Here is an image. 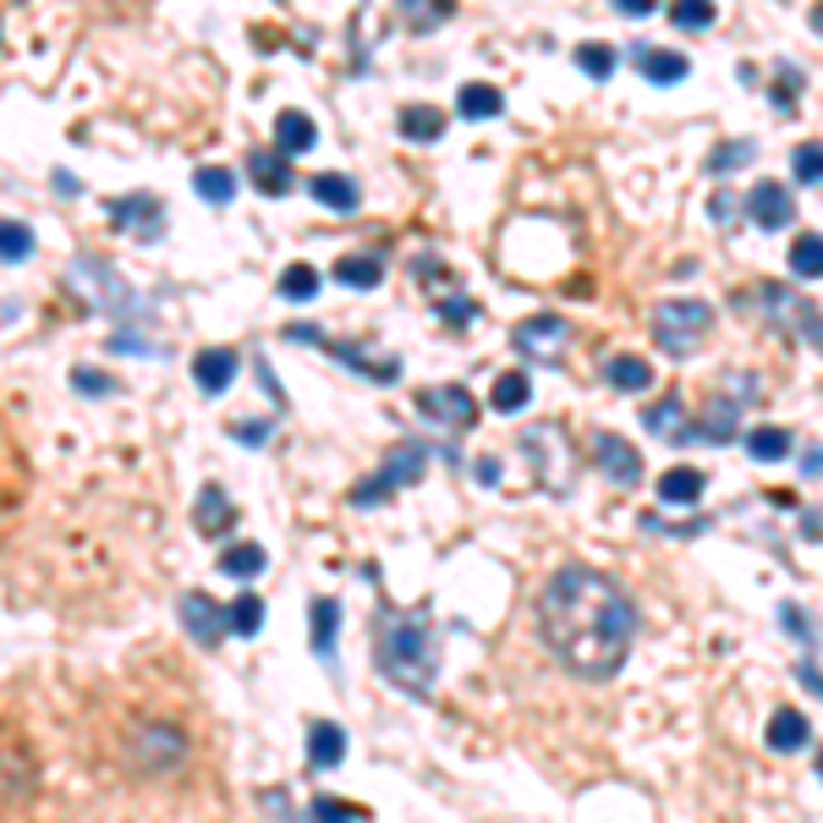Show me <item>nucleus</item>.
I'll return each mask as SVG.
<instances>
[{
  "label": "nucleus",
  "instance_id": "obj_1",
  "mask_svg": "<svg viewBox=\"0 0 823 823\" xmlns=\"http://www.w3.org/2000/svg\"><path fill=\"white\" fill-rule=\"evenodd\" d=\"M538 631L544 642L588 681H610L637 637V610L610 571L560 566L538 593Z\"/></svg>",
  "mask_w": 823,
  "mask_h": 823
},
{
  "label": "nucleus",
  "instance_id": "obj_2",
  "mask_svg": "<svg viewBox=\"0 0 823 823\" xmlns=\"http://www.w3.org/2000/svg\"><path fill=\"white\" fill-rule=\"evenodd\" d=\"M373 659L379 670L406 686L412 697H429L434 692V670H440V648L434 631L424 626V615H401V610H379V631H373Z\"/></svg>",
  "mask_w": 823,
  "mask_h": 823
},
{
  "label": "nucleus",
  "instance_id": "obj_3",
  "mask_svg": "<svg viewBox=\"0 0 823 823\" xmlns=\"http://www.w3.org/2000/svg\"><path fill=\"white\" fill-rule=\"evenodd\" d=\"M708 324H714V308H708V302H697V297L664 302V308L653 313V335H659V346H664L670 357H692V351L703 346Z\"/></svg>",
  "mask_w": 823,
  "mask_h": 823
},
{
  "label": "nucleus",
  "instance_id": "obj_4",
  "mask_svg": "<svg viewBox=\"0 0 823 823\" xmlns=\"http://www.w3.org/2000/svg\"><path fill=\"white\" fill-rule=\"evenodd\" d=\"M424 467H429V451H424V445H412V440H406V445H395V451H390V462L379 467V478H373V484H357L351 506H379V500H384V495H395L401 484H418V478H424Z\"/></svg>",
  "mask_w": 823,
  "mask_h": 823
},
{
  "label": "nucleus",
  "instance_id": "obj_5",
  "mask_svg": "<svg viewBox=\"0 0 823 823\" xmlns=\"http://www.w3.org/2000/svg\"><path fill=\"white\" fill-rule=\"evenodd\" d=\"M418 412H424L429 424L451 429V434H467L478 424V401L462 384H429V390H418Z\"/></svg>",
  "mask_w": 823,
  "mask_h": 823
},
{
  "label": "nucleus",
  "instance_id": "obj_6",
  "mask_svg": "<svg viewBox=\"0 0 823 823\" xmlns=\"http://www.w3.org/2000/svg\"><path fill=\"white\" fill-rule=\"evenodd\" d=\"M132 763H138L143 774H171V768L187 763V735H182L176 725H143V730L132 735Z\"/></svg>",
  "mask_w": 823,
  "mask_h": 823
},
{
  "label": "nucleus",
  "instance_id": "obj_7",
  "mask_svg": "<svg viewBox=\"0 0 823 823\" xmlns=\"http://www.w3.org/2000/svg\"><path fill=\"white\" fill-rule=\"evenodd\" d=\"M593 462H599V473L615 484V489H637L642 484V456H637V445H626L621 434H593Z\"/></svg>",
  "mask_w": 823,
  "mask_h": 823
},
{
  "label": "nucleus",
  "instance_id": "obj_8",
  "mask_svg": "<svg viewBox=\"0 0 823 823\" xmlns=\"http://www.w3.org/2000/svg\"><path fill=\"white\" fill-rule=\"evenodd\" d=\"M566 335H571V324L566 318H555V313H544V318H528V324H517V351H528V357H560V346H566Z\"/></svg>",
  "mask_w": 823,
  "mask_h": 823
},
{
  "label": "nucleus",
  "instance_id": "obj_9",
  "mask_svg": "<svg viewBox=\"0 0 823 823\" xmlns=\"http://www.w3.org/2000/svg\"><path fill=\"white\" fill-rule=\"evenodd\" d=\"M763 308H768L785 329H801L807 340H818V308H812V302H801L796 291H785V286H763Z\"/></svg>",
  "mask_w": 823,
  "mask_h": 823
},
{
  "label": "nucleus",
  "instance_id": "obj_10",
  "mask_svg": "<svg viewBox=\"0 0 823 823\" xmlns=\"http://www.w3.org/2000/svg\"><path fill=\"white\" fill-rule=\"evenodd\" d=\"M236 368H242V357H236L231 346H204V351L193 357V379H198V390H204V395H220V390H231Z\"/></svg>",
  "mask_w": 823,
  "mask_h": 823
},
{
  "label": "nucleus",
  "instance_id": "obj_11",
  "mask_svg": "<svg viewBox=\"0 0 823 823\" xmlns=\"http://www.w3.org/2000/svg\"><path fill=\"white\" fill-rule=\"evenodd\" d=\"M746 215H752L763 231H779V225H790L796 204H790V193H785L779 182H757V187L746 193Z\"/></svg>",
  "mask_w": 823,
  "mask_h": 823
},
{
  "label": "nucleus",
  "instance_id": "obj_12",
  "mask_svg": "<svg viewBox=\"0 0 823 823\" xmlns=\"http://www.w3.org/2000/svg\"><path fill=\"white\" fill-rule=\"evenodd\" d=\"M182 626L193 631V642L215 648V642L225 637V610H220V604H209L204 593H187V599H182Z\"/></svg>",
  "mask_w": 823,
  "mask_h": 823
},
{
  "label": "nucleus",
  "instance_id": "obj_13",
  "mask_svg": "<svg viewBox=\"0 0 823 823\" xmlns=\"http://www.w3.org/2000/svg\"><path fill=\"white\" fill-rule=\"evenodd\" d=\"M340 757H346V730L335 719H318L308 730V768H340Z\"/></svg>",
  "mask_w": 823,
  "mask_h": 823
},
{
  "label": "nucleus",
  "instance_id": "obj_14",
  "mask_svg": "<svg viewBox=\"0 0 823 823\" xmlns=\"http://www.w3.org/2000/svg\"><path fill=\"white\" fill-rule=\"evenodd\" d=\"M313 143H318V127H313L302 111H280V116H275V149H280V154H308Z\"/></svg>",
  "mask_w": 823,
  "mask_h": 823
},
{
  "label": "nucleus",
  "instance_id": "obj_15",
  "mask_svg": "<svg viewBox=\"0 0 823 823\" xmlns=\"http://www.w3.org/2000/svg\"><path fill=\"white\" fill-rule=\"evenodd\" d=\"M395 12H401V23H406L412 34H434V28L456 12V0H395Z\"/></svg>",
  "mask_w": 823,
  "mask_h": 823
},
{
  "label": "nucleus",
  "instance_id": "obj_16",
  "mask_svg": "<svg viewBox=\"0 0 823 823\" xmlns=\"http://www.w3.org/2000/svg\"><path fill=\"white\" fill-rule=\"evenodd\" d=\"M659 500H664L670 511L697 506V500H703V473H697V467H670V473L659 478Z\"/></svg>",
  "mask_w": 823,
  "mask_h": 823
},
{
  "label": "nucleus",
  "instance_id": "obj_17",
  "mask_svg": "<svg viewBox=\"0 0 823 823\" xmlns=\"http://www.w3.org/2000/svg\"><path fill=\"white\" fill-rule=\"evenodd\" d=\"M231 522H236V506L225 500V489H204L198 495V533H209V538H220V533H231Z\"/></svg>",
  "mask_w": 823,
  "mask_h": 823
},
{
  "label": "nucleus",
  "instance_id": "obj_18",
  "mask_svg": "<svg viewBox=\"0 0 823 823\" xmlns=\"http://www.w3.org/2000/svg\"><path fill=\"white\" fill-rule=\"evenodd\" d=\"M807 741H812V725H807L796 708H779V714L768 719V746H774V752H801Z\"/></svg>",
  "mask_w": 823,
  "mask_h": 823
},
{
  "label": "nucleus",
  "instance_id": "obj_19",
  "mask_svg": "<svg viewBox=\"0 0 823 823\" xmlns=\"http://www.w3.org/2000/svg\"><path fill=\"white\" fill-rule=\"evenodd\" d=\"M642 424L659 434V440H675V445H686V440H697L686 424H681V401L670 395V401H653L648 412H642Z\"/></svg>",
  "mask_w": 823,
  "mask_h": 823
},
{
  "label": "nucleus",
  "instance_id": "obj_20",
  "mask_svg": "<svg viewBox=\"0 0 823 823\" xmlns=\"http://www.w3.org/2000/svg\"><path fill=\"white\" fill-rule=\"evenodd\" d=\"M308 193H313L324 209H335V215H351V209H357V187H351L340 171H324V176H313V182H308Z\"/></svg>",
  "mask_w": 823,
  "mask_h": 823
},
{
  "label": "nucleus",
  "instance_id": "obj_21",
  "mask_svg": "<svg viewBox=\"0 0 823 823\" xmlns=\"http://www.w3.org/2000/svg\"><path fill=\"white\" fill-rule=\"evenodd\" d=\"M637 72L648 83H681L686 78V56L681 50H637Z\"/></svg>",
  "mask_w": 823,
  "mask_h": 823
},
{
  "label": "nucleus",
  "instance_id": "obj_22",
  "mask_svg": "<svg viewBox=\"0 0 823 823\" xmlns=\"http://www.w3.org/2000/svg\"><path fill=\"white\" fill-rule=\"evenodd\" d=\"M379 258L373 253H346V258H335V280L340 286H351V291H373L379 286Z\"/></svg>",
  "mask_w": 823,
  "mask_h": 823
},
{
  "label": "nucleus",
  "instance_id": "obj_23",
  "mask_svg": "<svg viewBox=\"0 0 823 823\" xmlns=\"http://www.w3.org/2000/svg\"><path fill=\"white\" fill-rule=\"evenodd\" d=\"M308 621H313V653H318V659H335V626H340V604H335V599H313Z\"/></svg>",
  "mask_w": 823,
  "mask_h": 823
},
{
  "label": "nucleus",
  "instance_id": "obj_24",
  "mask_svg": "<svg viewBox=\"0 0 823 823\" xmlns=\"http://www.w3.org/2000/svg\"><path fill=\"white\" fill-rule=\"evenodd\" d=\"M247 171H253V182H258L269 198H280V193L291 187V165H286V154H253V160H247Z\"/></svg>",
  "mask_w": 823,
  "mask_h": 823
},
{
  "label": "nucleus",
  "instance_id": "obj_25",
  "mask_svg": "<svg viewBox=\"0 0 823 823\" xmlns=\"http://www.w3.org/2000/svg\"><path fill=\"white\" fill-rule=\"evenodd\" d=\"M604 379H610L615 390H631V395H637V390L653 384V368H648L642 357H610V362H604Z\"/></svg>",
  "mask_w": 823,
  "mask_h": 823
},
{
  "label": "nucleus",
  "instance_id": "obj_26",
  "mask_svg": "<svg viewBox=\"0 0 823 823\" xmlns=\"http://www.w3.org/2000/svg\"><path fill=\"white\" fill-rule=\"evenodd\" d=\"M528 395H533V379H528L522 368H511V373L495 379V395H489V401H495V412H522Z\"/></svg>",
  "mask_w": 823,
  "mask_h": 823
},
{
  "label": "nucleus",
  "instance_id": "obj_27",
  "mask_svg": "<svg viewBox=\"0 0 823 823\" xmlns=\"http://www.w3.org/2000/svg\"><path fill=\"white\" fill-rule=\"evenodd\" d=\"M264 566H269V555H264L258 544H231V549H220V571H225V577H242V582H247V577H258Z\"/></svg>",
  "mask_w": 823,
  "mask_h": 823
},
{
  "label": "nucleus",
  "instance_id": "obj_28",
  "mask_svg": "<svg viewBox=\"0 0 823 823\" xmlns=\"http://www.w3.org/2000/svg\"><path fill=\"white\" fill-rule=\"evenodd\" d=\"M401 132L418 138V143H429V138L445 132V116H440L434 105H406V111H401Z\"/></svg>",
  "mask_w": 823,
  "mask_h": 823
},
{
  "label": "nucleus",
  "instance_id": "obj_29",
  "mask_svg": "<svg viewBox=\"0 0 823 823\" xmlns=\"http://www.w3.org/2000/svg\"><path fill=\"white\" fill-rule=\"evenodd\" d=\"M456 105H462V116H473V121H484V116H500V105H506V94H500V89H489V83H467V89L456 94Z\"/></svg>",
  "mask_w": 823,
  "mask_h": 823
},
{
  "label": "nucleus",
  "instance_id": "obj_30",
  "mask_svg": "<svg viewBox=\"0 0 823 823\" xmlns=\"http://www.w3.org/2000/svg\"><path fill=\"white\" fill-rule=\"evenodd\" d=\"M193 187H198V198H209V204H231V198H236L231 165H204V171L193 176Z\"/></svg>",
  "mask_w": 823,
  "mask_h": 823
},
{
  "label": "nucleus",
  "instance_id": "obj_31",
  "mask_svg": "<svg viewBox=\"0 0 823 823\" xmlns=\"http://www.w3.org/2000/svg\"><path fill=\"white\" fill-rule=\"evenodd\" d=\"M258 626H264V599H258V593H242V599L225 610V631H236V637H258Z\"/></svg>",
  "mask_w": 823,
  "mask_h": 823
},
{
  "label": "nucleus",
  "instance_id": "obj_32",
  "mask_svg": "<svg viewBox=\"0 0 823 823\" xmlns=\"http://www.w3.org/2000/svg\"><path fill=\"white\" fill-rule=\"evenodd\" d=\"M34 253V231L23 220H0V264H23Z\"/></svg>",
  "mask_w": 823,
  "mask_h": 823
},
{
  "label": "nucleus",
  "instance_id": "obj_33",
  "mask_svg": "<svg viewBox=\"0 0 823 823\" xmlns=\"http://www.w3.org/2000/svg\"><path fill=\"white\" fill-rule=\"evenodd\" d=\"M735 429H741V418H735V406L730 401H714L708 406V418H703V440H714V445H725V440H735Z\"/></svg>",
  "mask_w": 823,
  "mask_h": 823
},
{
  "label": "nucleus",
  "instance_id": "obj_34",
  "mask_svg": "<svg viewBox=\"0 0 823 823\" xmlns=\"http://www.w3.org/2000/svg\"><path fill=\"white\" fill-rule=\"evenodd\" d=\"M790 269H796L801 280H818V269H823V242H818V231H801V236H796Z\"/></svg>",
  "mask_w": 823,
  "mask_h": 823
},
{
  "label": "nucleus",
  "instance_id": "obj_35",
  "mask_svg": "<svg viewBox=\"0 0 823 823\" xmlns=\"http://www.w3.org/2000/svg\"><path fill=\"white\" fill-rule=\"evenodd\" d=\"M746 451H752V462H779V456H790V434L785 429H752Z\"/></svg>",
  "mask_w": 823,
  "mask_h": 823
},
{
  "label": "nucleus",
  "instance_id": "obj_36",
  "mask_svg": "<svg viewBox=\"0 0 823 823\" xmlns=\"http://www.w3.org/2000/svg\"><path fill=\"white\" fill-rule=\"evenodd\" d=\"M280 297H291V302L318 297V269H313V264H291V269L280 275Z\"/></svg>",
  "mask_w": 823,
  "mask_h": 823
},
{
  "label": "nucleus",
  "instance_id": "obj_37",
  "mask_svg": "<svg viewBox=\"0 0 823 823\" xmlns=\"http://www.w3.org/2000/svg\"><path fill=\"white\" fill-rule=\"evenodd\" d=\"M308 818H313V823H368V807H346V801H335V796H318Z\"/></svg>",
  "mask_w": 823,
  "mask_h": 823
},
{
  "label": "nucleus",
  "instance_id": "obj_38",
  "mask_svg": "<svg viewBox=\"0 0 823 823\" xmlns=\"http://www.w3.org/2000/svg\"><path fill=\"white\" fill-rule=\"evenodd\" d=\"M577 67L604 83V78L615 72V50H610V45H577Z\"/></svg>",
  "mask_w": 823,
  "mask_h": 823
},
{
  "label": "nucleus",
  "instance_id": "obj_39",
  "mask_svg": "<svg viewBox=\"0 0 823 823\" xmlns=\"http://www.w3.org/2000/svg\"><path fill=\"white\" fill-rule=\"evenodd\" d=\"M670 18L681 28H708L714 23V0H670Z\"/></svg>",
  "mask_w": 823,
  "mask_h": 823
},
{
  "label": "nucleus",
  "instance_id": "obj_40",
  "mask_svg": "<svg viewBox=\"0 0 823 823\" xmlns=\"http://www.w3.org/2000/svg\"><path fill=\"white\" fill-rule=\"evenodd\" d=\"M790 171H796V182H801V187H818V176H823L818 143H801V149H796V160H790Z\"/></svg>",
  "mask_w": 823,
  "mask_h": 823
},
{
  "label": "nucleus",
  "instance_id": "obj_41",
  "mask_svg": "<svg viewBox=\"0 0 823 823\" xmlns=\"http://www.w3.org/2000/svg\"><path fill=\"white\" fill-rule=\"evenodd\" d=\"M752 160V143H725V154H714V171H735Z\"/></svg>",
  "mask_w": 823,
  "mask_h": 823
},
{
  "label": "nucleus",
  "instance_id": "obj_42",
  "mask_svg": "<svg viewBox=\"0 0 823 823\" xmlns=\"http://www.w3.org/2000/svg\"><path fill=\"white\" fill-rule=\"evenodd\" d=\"M72 384H78V390H89V395H111V390H116L105 373H89V368H78V373H72Z\"/></svg>",
  "mask_w": 823,
  "mask_h": 823
},
{
  "label": "nucleus",
  "instance_id": "obj_43",
  "mask_svg": "<svg viewBox=\"0 0 823 823\" xmlns=\"http://www.w3.org/2000/svg\"><path fill=\"white\" fill-rule=\"evenodd\" d=\"M796 89H801V78H796V72L785 67V72H779V89H774V105H779V111H790V100H796Z\"/></svg>",
  "mask_w": 823,
  "mask_h": 823
},
{
  "label": "nucleus",
  "instance_id": "obj_44",
  "mask_svg": "<svg viewBox=\"0 0 823 823\" xmlns=\"http://www.w3.org/2000/svg\"><path fill=\"white\" fill-rule=\"evenodd\" d=\"M615 12H631V18H648L653 0H615Z\"/></svg>",
  "mask_w": 823,
  "mask_h": 823
}]
</instances>
